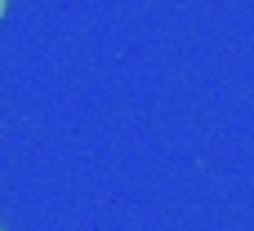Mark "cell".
<instances>
[{
	"label": "cell",
	"instance_id": "cell-1",
	"mask_svg": "<svg viewBox=\"0 0 254 231\" xmlns=\"http://www.w3.org/2000/svg\"><path fill=\"white\" fill-rule=\"evenodd\" d=\"M4 9H9V0H0V18H4Z\"/></svg>",
	"mask_w": 254,
	"mask_h": 231
},
{
	"label": "cell",
	"instance_id": "cell-2",
	"mask_svg": "<svg viewBox=\"0 0 254 231\" xmlns=\"http://www.w3.org/2000/svg\"><path fill=\"white\" fill-rule=\"evenodd\" d=\"M0 231H4V227H0Z\"/></svg>",
	"mask_w": 254,
	"mask_h": 231
}]
</instances>
